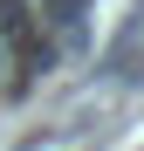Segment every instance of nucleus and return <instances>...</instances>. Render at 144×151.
Here are the masks:
<instances>
[{"label": "nucleus", "mask_w": 144, "mask_h": 151, "mask_svg": "<svg viewBox=\"0 0 144 151\" xmlns=\"http://www.w3.org/2000/svg\"><path fill=\"white\" fill-rule=\"evenodd\" d=\"M0 89H7V48H0Z\"/></svg>", "instance_id": "7ed1b4c3"}, {"label": "nucleus", "mask_w": 144, "mask_h": 151, "mask_svg": "<svg viewBox=\"0 0 144 151\" xmlns=\"http://www.w3.org/2000/svg\"><path fill=\"white\" fill-rule=\"evenodd\" d=\"M0 48H7V69H48L55 62V41L41 35V14L28 0H0Z\"/></svg>", "instance_id": "f257e3e1"}, {"label": "nucleus", "mask_w": 144, "mask_h": 151, "mask_svg": "<svg viewBox=\"0 0 144 151\" xmlns=\"http://www.w3.org/2000/svg\"><path fill=\"white\" fill-rule=\"evenodd\" d=\"M28 7L48 14V28H55V35H69V28L82 21V0H28Z\"/></svg>", "instance_id": "f03ea898"}]
</instances>
